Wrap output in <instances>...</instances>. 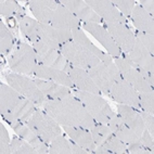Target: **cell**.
<instances>
[{"instance_id": "1", "label": "cell", "mask_w": 154, "mask_h": 154, "mask_svg": "<svg viewBox=\"0 0 154 154\" xmlns=\"http://www.w3.org/2000/svg\"><path fill=\"white\" fill-rule=\"evenodd\" d=\"M44 110L61 126L90 129L96 124V121L75 96H69L61 100H48L44 105Z\"/></svg>"}, {"instance_id": "2", "label": "cell", "mask_w": 154, "mask_h": 154, "mask_svg": "<svg viewBox=\"0 0 154 154\" xmlns=\"http://www.w3.org/2000/svg\"><path fill=\"white\" fill-rule=\"evenodd\" d=\"M8 64L12 73L27 76L34 75V72L39 63L33 46L27 42H19L9 57Z\"/></svg>"}, {"instance_id": "3", "label": "cell", "mask_w": 154, "mask_h": 154, "mask_svg": "<svg viewBox=\"0 0 154 154\" xmlns=\"http://www.w3.org/2000/svg\"><path fill=\"white\" fill-rule=\"evenodd\" d=\"M25 124L48 144H50L57 137L62 135L61 125L45 110L42 111L40 109H37Z\"/></svg>"}, {"instance_id": "4", "label": "cell", "mask_w": 154, "mask_h": 154, "mask_svg": "<svg viewBox=\"0 0 154 154\" xmlns=\"http://www.w3.org/2000/svg\"><path fill=\"white\" fill-rule=\"evenodd\" d=\"M75 97L84 104L87 112L91 117L96 121V123L107 125L112 119L115 113L113 112L110 104L106 100H104L99 94H94L86 91L75 90Z\"/></svg>"}, {"instance_id": "5", "label": "cell", "mask_w": 154, "mask_h": 154, "mask_svg": "<svg viewBox=\"0 0 154 154\" xmlns=\"http://www.w3.org/2000/svg\"><path fill=\"white\" fill-rule=\"evenodd\" d=\"M6 79L8 85L21 94L26 99L35 103L37 107H42L47 102V98L42 91L39 90L34 79H30L26 75L17 74V73H10L6 75Z\"/></svg>"}, {"instance_id": "6", "label": "cell", "mask_w": 154, "mask_h": 154, "mask_svg": "<svg viewBox=\"0 0 154 154\" xmlns=\"http://www.w3.org/2000/svg\"><path fill=\"white\" fill-rule=\"evenodd\" d=\"M87 72L97 85V87L100 89L102 94H105L107 97H110L112 86L117 83L119 80L123 79L114 62L111 64H104L100 62L96 66L89 69Z\"/></svg>"}, {"instance_id": "7", "label": "cell", "mask_w": 154, "mask_h": 154, "mask_svg": "<svg viewBox=\"0 0 154 154\" xmlns=\"http://www.w3.org/2000/svg\"><path fill=\"white\" fill-rule=\"evenodd\" d=\"M113 62L117 66L123 79L126 80L138 92H154L153 87L149 85V83L143 78L142 75L122 55L113 58Z\"/></svg>"}, {"instance_id": "8", "label": "cell", "mask_w": 154, "mask_h": 154, "mask_svg": "<svg viewBox=\"0 0 154 154\" xmlns=\"http://www.w3.org/2000/svg\"><path fill=\"white\" fill-rule=\"evenodd\" d=\"M60 51L69 63L79 67V69H86V71H88L89 69L94 67L101 62L97 57L83 51L73 42L64 44Z\"/></svg>"}, {"instance_id": "9", "label": "cell", "mask_w": 154, "mask_h": 154, "mask_svg": "<svg viewBox=\"0 0 154 154\" xmlns=\"http://www.w3.org/2000/svg\"><path fill=\"white\" fill-rule=\"evenodd\" d=\"M33 47L36 51L39 64L53 67V69H62L64 72L66 71L67 66H69V62L66 61V59L61 53L60 50H55L48 47L40 40L34 44Z\"/></svg>"}, {"instance_id": "10", "label": "cell", "mask_w": 154, "mask_h": 154, "mask_svg": "<svg viewBox=\"0 0 154 154\" xmlns=\"http://www.w3.org/2000/svg\"><path fill=\"white\" fill-rule=\"evenodd\" d=\"M102 26L110 33L113 40L115 42L122 52L129 53L131 51L136 36L128 25L119 23H103Z\"/></svg>"}, {"instance_id": "11", "label": "cell", "mask_w": 154, "mask_h": 154, "mask_svg": "<svg viewBox=\"0 0 154 154\" xmlns=\"http://www.w3.org/2000/svg\"><path fill=\"white\" fill-rule=\"evenodd\" d=\"M39 40L52 49L61 50L64 44L73 40L72 30L59 29L51 25L39 23Z\"/></svg>"}, {"instance_id": "12", "label": "cell", "mask_w": 154, "mask_h": 154, "mask_svg": "<svg viewBox=\"0 0 154 154\" xmlns=\"http://www.w3.org/2000/svg\"><path fill=\"white\" fill-rule=\"evenodd\" d=\"M85 1L103 20V23L128 24V20L113 5L112 0H85Z\"/></svg>"}, {"instance_id": "13", "label": "cell", "mask_w": 154, "mask_h": 154, "mask_svg": "<svg viewBox=\"0 0 154 154\" xmlns=\"http://www.w3.org/2000/svg\"><path fill=\"white\" fill-rule=\"evenodd\" d=\"M110 97L119 104L128 105L136 110H141L139 104V92L124 79L119 80L112 86Z\"/></svg>"}, {"instance_id": "14", "label": "cell", "mask_w": 154, "mask_h": 154, "mask_svg": "<svg viewBox=\"0 0 154 154\" xmlns=\"http://www.w3.org/2000/svg\"><path fill=\"white\" fill-rule=\"evenodd\" d=\"M83 28L88 32L92 37L100 42V45L103 46L107 54H110L112 58H116L122 54V51L115 42L113 40L112 36L110 33L105 29L101 24H96V23H82Z\"/></svg>"}, {"instance_id": "15", "label": "cell", "mask_w": 154, "mask_h": 154, "mask_svg": "<svg viewBox=\"0 0 154 154\" xmlns=\"http://www.w3.org/2000/svg\"><path fill=\"white\" fill-rule=\"evenodd\" d=\"M60 3L69 9L82 23L103 24V20L86 3L85 0H60Z\"/></svg>"}, {"instance_id": "16", "label": "cell", "mask_w": 154, "mask_h": 154, "mask_svg": "<svg viewBox=\"0 0 154 154\" xmlns=\"http://www.w3.org/2000/svg\"><path fill=\"white\" fill-rule=\"evenodd\" d=\"M65 72L69 74V78L74 84V87L77 88V90L91 92V94H99V96L102 94L100 89L97 87V85L94 84V82L92 80V78L86 69H79V67L69 63V66H67Z\"/></svg>"}, {"instance_id": "17", "label": "cell", "mask_w": 154, "mask_h": 154, "mask_svg": "<svg viewBox=\"0 0 154 154\" xmlns=\"http://www.w3.org/2000/svg\"><path fill=\"white\" fill-rule=\"evenodd\" d=\"M72 37H73V40H72V42H74L78 48H80L83 51L97 57L102 63H104V64L113 63L112 57H111L110 54H107L106 52H103L102 50H100L99 48L97 47L96 45L92 44L90 39L87 37V35H86L80 28L72 30Z\"/></svg>"}, {"instance_id": "18", "label": "cell", "mask_w": 154, "mask_h": 154, "mask_svg": "<svg viewBox=\"0 0 154 154\" xmlns=\"http://www.w3.org/2000/svg\"><path fill=\"white\" fill-rule=\"evenodd\" d=\"M39 109L35 103L26 99L25 97H22L17 104L12 109L11 112L2 116L3 121H6L10 126L15 123H26L30 116L33 115L35 111Z\"/></svg>"}, {"instance_id": "19", "label": "cell", "mask_w": 154, "mask_h": 154, "mask_svg": "<svg viewBox=\"0 0 154 154\" xmlns=\"http://www.w3.org/2000/svg\"><path fill=\"white\" fill-rule=\"evenodd\" d=\"M59 6V1L55 0H33L28 1L30 12L36 17V21L46 25L51 24L54 10Z\"/></svg>"}, {"instance_id": "20", "label": "cell", "mask_w": 154, "mask_h": 154, "mask_svg": "<svg viewBox=\"0 0 154 154\" xmlns=\"http://www.w3.org/2000/svg\"><path fill=\"white\" fill-rule=\"evenodd\" d=\"M50 25L55 28H59V29L73 30L80 28L82 22L69 11V9H66L59 1V6L54 10V14H53L52 21H51Z\"/></svg>"}, {"instance_id": "21", "label": "cell", "mask_w": 154, "mask_h": 154, "mask_svg": "<svg viewBox=\"0 0 154 154\" xmlns=\"http://www.w3.org/2000/svg\"><path fill=\"white\" fill-rule=\"evenodd\" d=\"M11 127L13 128L14 132L19 137L24 139L25 141H27L30 146H34L37 150L38 154H48L49 144L47 142H45L39 136L36 135L26 124H24V123H15V124L11 125Z\"/></svg>"}, {"instance_id": "22", "label": "cell", "mask_w": 154, "mask_h": 154, "mask_svg": "<svg viewBox=\"0 0 154 154\" xmlns=\"http://www.w3.org/2000/svg\"><path fill=\"white\" fill-rule=\"evenodd\" d=\"M116 107H117V114L121 116L123 122L140 137L143 130L146 129V125L139 113V110L124 104H117Z\"/></svg>"}, {"instance_id": "23", "label": "cell", "mask_w": 154, "mask_h": 154, "mask_svg": "<svg viewBox=\"0 0 154 154\" xmlns=\"http://www.w3.org/2000/svg\"><path fill=\"white\" fill-rule=\"evenodd\" d=\"M33 76H35L36 78H40V79L55 82V83L66 86L69 88H75L74 84H73V82L69 78V74L66 72L62 71V69H53V67H49V66L38 64L35 72H34Z\"/></svg>"}, {"instance_id": "24", "label": "cell", "mask_w": 154, "mask_h": 154, "mask_svg": "<svg viewBox=\"0 0 154 154\" xmlns=\"http://www.w3.org/2000/svg\"><path fill=\"white\" fill-rule=\"evenodd\" d=\"M127 54L132 61V63H135L138 67L154 73V55L149 52L146 48L141 44L137 37H136L131 51Z\"/></svg>"}, {"instance_id": "25", "label": "cell", "mask_w": 154, "mask_h": 154, "mask_svg": "<svg viewBox=\"0 0 154 154\" xmlns=\"http://www.w3.org/2000/svg\"><path fill=\"white\" fill-rule=\"evenodd\" d=\"M34 82L39 88V90L47 98V101L48 100H61L72 96L69 87L55 83V82L40 79V78H35Z\"/></svg>"}, {"instance_id": "26", "label": "cell", "mask_w": 154, "mask_h": 154, "mask_svg": "<svg viewBox=\"0 0 154 154\" xmlns=\"http://www.w3.org/2000/svg\"><path fill=\"white\" fill-rule=\"evenodd\" d=\"M62 129L66 132L73 142H75L80 148L88 150L90 153H94L97 146L94 143L91 132L89 129L82 128V127H72V126H62Z\"/></svg>"}, {"instance_id": "27", "label": "cell", "mask_w": 154, "mask_h": 154, "mask_svg": "<svg viewBox=\"0 0 154 154\" xmlns=\"http://www.w3.org/2000/svg\"><path fill=\"white\" fill-rule=\"evenodd\" d=\"M107 126L111 128L113 135L119 138V140H122L124 143H126L127 146L131 144V143L138 142L139 139H140V137L134 130L130 129L129 127L123 122L121 116L119 114H116V113L114 114L112 119L109 122Z\"/></svg>"}, {"instance_id": "28", "label": "cell", "mask_w": 154, "mask_h": 154, "mask_svg": "<svg viewBox=\"0 0 154 154\" xmlns=\"http://www.w3.org/2000/svg\"><path fill=\"white\" fill-rule=\"evenodd\" d=\"M132 20V23L135 25L136 29L138 32L144 34H150L153 35L154 34V17L153 15L146 12L140 5L136 3V6L134 7L130 15Z\"/></svg>"}, {"instance_id": "29", "label": "cell", "mask_w": 154, "mask_h": 154, "mask_svg": "<svg viewBox=\"0 0 154 154\" xmlns=\"http://www.w3.org/2000/svg\"><path fill=\"white\" fill-rule=\"evenodd\" d=\"M90 153L88 150L80 148L71 139L61 135L57 137L49 144L48 154H87Z\"/></svg>"}, {"instance_id": "30", "label": "cell", "mask_w": 154, "mask_h": 154, "mask_svg": "<svg viewBox=\"0 0 154 154\" xmlns=\"http://www.w3.org/2000/svg\"><path fill=\"white\" fill-rule=\"evenodd\" d=\"M22 97V94H19L10 85L1 84L0 85V113H1V116L11 112L12 109L17 104V102Z\"/></svg>"}, {"instance_id": "31", "label": "cell", "mask_w": 154, "mask_h": 154, "mask_svg": "<svg viewBox=\"0 0 154 154\" xmlns=\"http://www.w3.org/2000/svg\"><path fill=\"white\" fill-rule=\"evenodd\" d=\"M19 29L25 40L34 44L39 42V22L33 17H24L19 21Z\"/></svg>"}, {"instance_id": "32", "label": "cell", "mask_w": 154, "mask_h": 154, "mask_svg": "<svg viewBox=\"0 0 154 154\" xmlns=\"http://www.w3.org/2000/svg\"><path fill=\"white\" fill-rule=\"evenodd\" d=\"M0 14L6 17H14L17 21L26 17L25 9L14 0H1L0 1Z\"/></svg>"}, {"instance_id": "33", "label": "cell", "mask_w": 154, "mask_h": 154, "mask_svg": "<svg viewBox=\"0 0 154 154\" xmlns=\"http://www.w3.org/2000/svg\"><path fill=\"white\" fill-rule=\"evenodd\" d=\"M15 45L14 38L9 27L2 22L0 23V51L2 55H9L13 51Z\"/></svg>"}, {"instance_id": "34", "label": "cell", "mask_w": 154, "mask_h": 154, "mask_svg": "<svg viewBox=\"0 0 154 154\" xmlns=\"http://www.w3.org/2000/svg\"><path fill=\"white\" fill-rule=\"evenodd\" d=\"M89 130H90L92 139L97 146H102L113 135L110 127L105 124H100V123H96Z\"/></svg>"}, {"instance_id": "35", "label": "cell", "mask_w": 154, "mask_h": 154, "mask_svg": "<svg viewBox=\"0 0 154 154\" xmlns=\"http://www.w3.org/2000/svg\"><path fill=\"white\" fill-rule=\"evenodd\" d=\"M102 146L110 152V154H129L128 146L114 135L111 136Z\"/></svg>"}, {"instance_id": "36", "label": "cell", "mask_w": 154, "mask_h": 154, "mask_svg": "<svg viewBox=\"0 0 154 154\" xmlns=\"http://www.w3.org/2000/svg\"><path fill=\"white\" fill-rule=\"evenodd\" d=\"M139 104L142 111L154 115V92H139Z\"/></svg>"}, {"instance_id": "37", "label": "cell", "mask_w": 154, "mask_h": 154, "mask_svg": "<svg viewBox=\"0 0 154 154\" xmlns=\"http://www.w3.org/2000/svg\"><path fill=\"white\" fill-rule=\"evenodd\" d=\"M112 2L127 20H128V17H130L132 9L137 3L135 0H113Z\"/></svg>"}, {"instance_id": "38", "label": "cell", "mask_w": 154, "mask_h": 154, "mask_svg": "<svg viewBox=\"0 0 154 154\" xmlns=\"http://www.w3.org/2000/svg\"><path fill=\"white\" fill-rule=\"evenodd\" d=\"M135 36L140 40L141 44L146 48L149 52L154 55V35H150V34H144L141 32H136Z\"/></svg>"}, {"instance_id": "39", "label": "cell", "mask_w": 154, "mask_h": 154, "mask_svg": "<svg viewBox=\"0 0 154 154\" xmlns=\"http://www.w3.org/2000/svg\"><path fill=\"white\" fill-rule=\"evenodd\" d=\"M139 113H140L141 117L144 122V125H146V128L148 129V131L152 136H154V115L142 110L139 111Z\"/></svg>"}, {"instance_id": "40", "label": "cell", "mask_w": 154, "mask_h": 154, "mask_svg": "<svg viewBox=\"0 0 154 154\" xmlns=\"http://www.w3.org/2000/svg\"><path fill=\"white\" fill-rule=\"evenodd\" d=\"M128 152L130 154H153V152L146 148L140 141L128 144Z\"/></svg>"}, {"instance_id": "41", "label": "cell", "mask_w": 154, "mask_h": 154, "mask_svg": "<svg viewBox=\"0 0 154 154\" xmlns=\"http://www.w3.org/2000/svg\"><path fill=\"white\" fill-rule=\"evenodd\" d=\"M143 146L148 148L150 151H152L154 153V141H153V136L148 131V129H144L142 132V135L140 136V139H139Z\"/></svg>"}, {"instance_id": "42", "label": "cell", "mask_w": 154, "mask_h": 154, "mask_svg": "<svg viewBox=\"0 0 154 154\" xmlns=\"http://www.w3.org/2000/svg\"><path fill=\"white\" fill-rule=\"evenodd\" d=\"M15 154H38L37 150L34 146H32L27 141H23L22 144L20 146V148L17 150Z\"/></svg>"}, {"instance_id": "43", "label": "cell", "mask_w": 154, "mask_h": 154, "mask_svg": "<svg viewBox=\"0 0 154 154\" xmlns=\"http://www.w3.org/2000/svg\"><path fill=\"white\" fill-rule=\"evenodd\" d=\"M11 142V138L9 135L8 129L6 128V126L1 123L0 124V143H7V144H10Z\"/></svg>"}, {"instance_id": "44", "label": "cell", "mask_w": 154, "mask_h": 154, "mask_svg": "<svg viewBox=\"0 0 154 154\" xmlns=\"http://www.w3.org/2000/svg\"><path fill=\"white\" fill-rule=\"evenodd\" d=\"M139 5L142 7L146 12L154 17V1L153 0H140Z\"/></svg>"}, {"instance_id": "45", "label": "cell", "mask_w": 154, "mask_h": 154, "mask_svg": "<svg viewBox=\"0 0 154 154\" xmlns=\"http://www.w3.org/2000/svg\"><path fill=\"white\" fill-rule=\"evenodd\" d=\"M0 153L1 154H12L11 146L7 143H0Z\"/></svg>"}, {"instance_id": "46", "label": "cell", "mask_w": 154, "mask_h": 154, "mask_svg": "<svg viewBox=\"0 0 154 154\" xmlns=\"http://www.w3.org/2000/svg\"><path fill=\"white\" fill-rule=\"evenodd\" d=\"M7 21H8V24L10 23L9 27L15 28V25H17V19H14V17H7Z\"/></svg>"}]
</instances>
